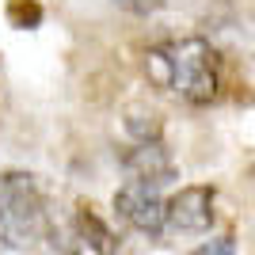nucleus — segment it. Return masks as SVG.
Here are the masks:
<instances>
[{
  "label": "nucleus",
  "mask_w": 255,
  "mask_h": 255,
  "mask_svg": "<svg viewBox=\"0 0 255 255\" xmlns=\"http://www.w3.org/2000/svg\"><path fill=\"white\" fill-rule=\"evenodd\" d=\"M145 76L160 92L191 107H206L221 92V57L210 46V38H198V34L168 38L145 50Z\"/></svg>",
  "instance_id": "nucleus-1"
},
{
  "label": "nucleus",
  "mask_w": 255,
  "mask_h": 255,
  "mask_svg": "<svg viewBox=\"0 0 255 255\" xmlns=\"http://www.w3.org/2000/svg\"><path fill=\"white\" fill-rule=\"evenodd\" d=\"M0 236L8 240V248H42L57 236V217L38 175L31 171L0 175Z\"/></svg>",
  "instance_id": "nucleus-2"
},
{
  "label": "nucleus",
  "mask_w": 255,
  "mask_h": 255,
  "mask_svg": "<svg viewBox=\"0 0 255 255\" xmlns=\"http://www.w3.org/2000/svg\"><path fill=\"white\" fill-rule=\"evenodd\" d=\"M164 187H152V183H137V179H126L115 194V213L129 229H137L145 236H160L164 233Z\"/></svg>",
  "instance_id": "nucleus-3"
},
{
  "label": "nucleus",
  "mask_w": 255,
  "mask_h": 255,
  "mask_svg": "<svg viewBox=\"0 0 255 255\" xmlns=\"http://www.w3.org/2000/svg\"><path fill=\"white\" fill-rule=\"evenodd\" d=\"M213 187H183L168 198L164 206V233H179V236H198V233H210L213 229Z\"/></svg>",
  "instance_id": "nucleus-4"
},
{
  "label": "nucleus",
  "mask_w": 255,
  "mask_h": 255,
  "mask_svg": "<svg viewBox=\"0 0 255 255\" xmlns=\"http://www.w3.org/2000/svg\"><path fill=\"white\" fill-rule=\"evenodd\" d=\"M122 168H126V179L152 183V187H164V183L175 179V160H171V152L164 149L160 137L137 141V145L122 156Z\"/></svg>",
  "instance_id": "nucleus-5"
},
{
  "label": "nucleus",
  "mask_w": 255,
  "mask_h": 255,
  "mask_svg": "<svg viewBox=\"0 0 255 255\" xmlns=\"http://www.w3.org/2000/svg\"><path fill=\"white\" fill-rule=\"evenodd\" d=\"M118 236L111 233V225L92 210H76L69 240H65L61 255H115Z\"/></svg>",
  "instance_id": "nucleus-6"
},
{
  "label": "nucleus",
  "mask_w": 255,
  "mask_h": 255,
  "mask_svg": "<svg viewBox=\"0 0 255 255\" xmlns=\"http://www.w3.org/2000/svg\"><path fill=\"white\" fill-rule=\"evenodd\" d=\"M233 252H236V236H217V240L198 244L191 255H233Z\"/></svg>",
  "instance_id": "nucleus-7"
},
{
  "label": "nucleus",
  "mask_w": 255,
  "mask_h": 255,
  "mask_svg": "<svg viewBox=\"0 0 255 255\" xmlns=\"http://www.w3.org/2000/svg\"><path fill=\"white\" fill-rule=\"evenodd\" d=\"M122 8L137 11V15H149V11H160V8H171V4H179V0H115Z\"/></svg>",
  "instance_id": "nucleus-8"
}]
</instances>
